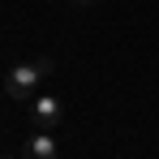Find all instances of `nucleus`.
Instances as JSON below:
<instances>
[{
  "instance_id": "3",
  "label": "nucleus",
  "mask_w": 159,
  "mask_h": 159,
  "mask_svg": "<svg viewBox=\"0 0 159 159\" xmlns=\"http://www.w3.org/2000/svg\"><path fill=\"white\" fill-rule=\"evenodd\" d=\"M56 151H60V146H56L52 129H34L26 142H22V159H56Z\"/></svg>"
},
{
  "instance_id": "1",
  "label": "nucleus",
  "mask_w": 159,
  "mask_h": 159,
  "mask_svg": "<svg viewBox=\"0 0 159 159\" xmlns=\"http://www.w3.org/2000/svg\"><path fill=\"white\" fill-rule=\"evenodd\" d=\"M43 78H52V60H48V56H43V60H22V65L9 69L4 90H9L13 99H34V90H39Z\"/></svg>"
},
{
  "instance_id": "2",
  "label": "nucleus",
  "mask_w": 159,
  "mask_h": 159,
  "mask_svg": "<svg viewBox=\"0 0 159 159\" xmlns=\"http://www.w3.org/2000/svg\"><path fill=\"white\" fill-rule=\"evenodd\" d=\"M30 120H34V129H56L65 120V103L56 95H34L30 99Z\"/></svg>"
},
{
  "instance_id": "4",
  "label": "nucleus",
  "mask_w": 159,
  "mask_h": 159,
  "mask_svg": "<svg viewBox=\"0 0 159 159\" xmlns=\"http://www.w3.org/2000/svg\"><path fill=\"white\" fill-rule=\"evenodd\" d=\"M73 4H82V9H86V4H95V0H73Z\"/></svg>"
}]
</instances>
